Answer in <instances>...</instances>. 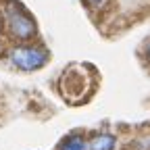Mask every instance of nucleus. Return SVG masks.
<instances>
[{
	"label": "nucleus",
	"instance_id": "39448f33",
	"mask_svg": "<svg viewBox=\"0 0 150 150\" xmlns=\"http://www.w3.org/2000/svg\"><path fill=\"white\" fill-rule=\"evenodd\" d=\"M59 150H88V146H86V142H83L81 138L69 136V138H65V140L61 142Z\"/></svg>",
	"mask_w": 150,
	"mask_h": 150
},
{
	"label": "nucleus",
	"instance_id": "423d86ee",
	"mask_svg": "<svg viewBox=\"0 0 150 150\" xmlns=\"http://www.w3.org/2000/svg\"><path fill=\"white\" fill-rule=\"evenodd\" d=\"M83 2H86L88 6H92V8H100V6L106 4V0H83Z\"/></svg>",
	"mask_w": 150,
	"mask_h": 150
},
{
	"label": "nucleus",
	"instance_id": "f03ea898",
	"mask_svg": "<svg viewBox=\"0 0 150 150\" xmlns=\"http://www.w3.org/2000/svg\"><path fill=\"white\" fill-rule=\"evenodd\" d=\"M50 59L48 50L38 48V46H17L8 52V61L21 71H38L42 69Z\"/></svg>",
	"mask_w": 150,
	"mask_h": 150
},
{
	"label": "nucleus",
	"instance_id": "0eeeda50",
	"mask_svg": "<svg viewBox=\"0 0 150 150\" xmlns=\"http://www.w3.org/2000/svg\"><path fill=\"white\" fill-rule=\"evenodd\" d=\"M146 54H148V59H150V42H148V48H146Z\"/></svg>",
	"mask_w": 150,
	"mask_h": 150
},
{
	"label": "nucleus",
	"instance_id": "20e7f679",
	"mask_svg": "<svg viewBox=\"0 0 150 150\" xmlns=\"http://www.w3.org/2000/svg\"><path fill=\"white\" fill-rule=\"evenodd\" d=\"M117 146V138L110 136V134H100L92 140L90 144V150H115Z\"/></svg>",
	"mask_w": 150,
	"mask_h": 150
},
{
	"label": "nucleus",
	"instance_id": "6e6552de",
	"mask_svg": "<svg viewBox=\"0 0 150 150\" xmlns=\"http://www.w3.org/2000/svg\"><path fill=\"white\" fill-rule=\"evenodd\" d=\"M0 29H2V25H0Z\"/></svg>",
	"mask_w": 150,
	"mask_h": 150
},
{
	"label": "nucleus",
	"instance_id": "7ed1b4c3",
	"mask_svg": "<svg viewBox=\"0 0 150 150\" xmlns=\"http://www.w3.org/2000/svg\"><path fill=\"white\" fill-rule=\"evenodd\" d=\"M6 19H8L11 33L17 38V40H31V38L35 35V23H33V19L27 15L25 8H21L19 4H13L8 8Z\"/></svg>",
	"mask_w": 150,
	"mask_h": 150
},
{
	"label": "nucleus",
	"instance_id": "f257e3e1",
	"mask_svg": "<svg viewBox=\"0 0 150 150\" xmlns=\"http://www.w3.org/2000/svg\"><path fill=\"white\" fill-rule=\"evenodd\" d=\"M90 90H92V77L81 65H71L61 75V94L65 100L73 104L83 102Z\"/></svg>",
	"mask_w": 150,
	"mask_h": 150
}]
</instances>
